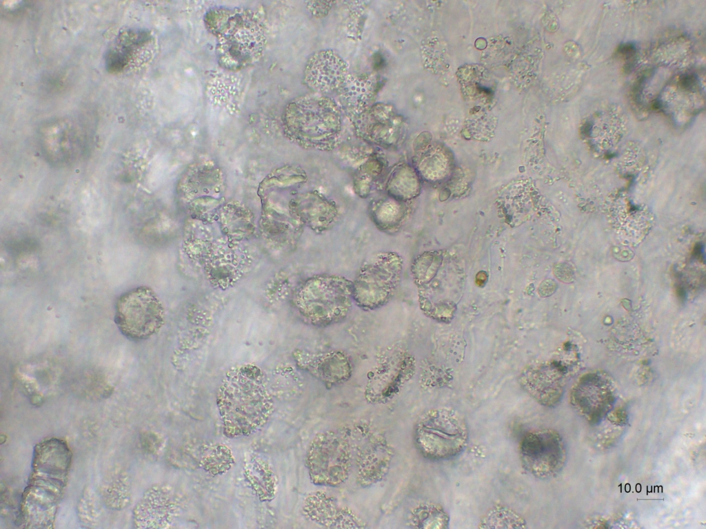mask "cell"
Segmentation results:
<instances>
[{
	"label": "cell",
	"mask_w": 706,
	"mask_h": 529,
	"mask_svg": "<svg viewBox=\"0 0 706 529\" xmlns=\"http://www.w3.org/2000/svg\"><path fill=\"white\" fill-rule=\"evenodd\" d=\"M218 404L229 435H245L257 428L272 407L261 371L250 365L230 371L220 388Z\"/></svg>",
	"instance_id": "6da1fadb"
},
{
	"label": "cell",
	"mask_w": 706,
	"mask_h": 529,
	"mask_svg": "<svg viewBox=\"0 0 706 529\" xmlns=\"http://www.w3.org/2000/svg\"><path fill=\"white\" fill-rule=\"evenodd\" d=\"M341 124L336 105L323 96L297 98L288 104L283 114L287 136L307 149H334L339 139Z\"/></svg>",
	"instance_id": "7a4b0ae2"
},
{
	"label": "cell",
	"mask_w": 706,
	"mask_h": 529,
	"mask_svg": "<svg viewBox=\"0 0 706 529\" xmlns=\"http://www.w3.org/2000/svg\"><path fill=\"white\" fill-rule=\"evenodd\" d=\"M292 301L306 324L317 327L334 325L342 322L352 309L353 282L339 275H315L297 287Z\"/></svg>",
	"instance_id": "3957f363"
},
{
	"label": "cell",
	"mask_w": 706,
	"mask_h": 529,
	"mask_svg": "<svg viewBox=\"0 0 706 529\" xmlns=\"http://www.w3.org/2000/svg\"><path fill=\"white\" fill-rule=\"evenodd\" d=\"M414 439L423 457L445 460L457 456L465 448L469 431L465 419L457 411L437 408L426 411L418 419Z\"/></svg>",
	"instance_id": "277c9868"
},
{
	"label": "cell",
	"mask_w": 706,
	"mask_h": 529,
	"mask_svg": "<svg viewBox=\"0 0 706 529\" xmlns=\"http://www.w3.org/2000/svg\"><path fill=\"white\" fill-rule=\"evenodd\" d=\"M213 30L217 36V50L224 66L241 68L254 61L263 46L262 27L252 13L245 10L218 11L213 17Z\"/></svg>",
	"instance_id": "5b68a950"
},
{
	"label": "cell",
	"mask_w": 706,
	"mask_h": 529,
	"mask_svg": "<svg viewBox=\"0 0 706 529\" xmlns=\"http://www.w3.org/2000/svg\"><path fill=\"white\" fill-rule=\"evenodd\" d=\"M402 270L403 259L396 252L371 256L362 264L353 281L354 302L365 311L387 304L396 293Z\"/></svg>",
	"instance_id": "8992f818"
},
{
	"label": "cell",
	"mask_w": 706,
	"mask_h": 529,
	"mask_svg": "<svg viewBox=\"0 0 706 529\" xmlns=\"http://www.w3.org/2000/svg\"><path fill=\"white\" fill-rule=\"evenodd\" d=\"M306 462L314 484L336 487L344 484L353 466L346 430L317 434L309 446Z\"/></svg>",
	"instance_id": "52a82bcc"
},
{
	"label": "cell",
	"mask_w": 706,
	"mask_h": 529,
	"mask_svg": "<svg viewBox=\"0 0 706 529\" xmlns=\"http://www.w3.org/2000/svg\"><path fill=\"white\" fill-rule=\"evenodd\" d=\"M164 320L163 304L148 287L134 288L117 300L115 322L122 334L131 340H145L155 335Z\"/></svg>",
	"instance_id": "ba28073f"
},
{
	"label": "cell",
	"mask_w": 706,
	"mask_h": 529,
	"mask_svg": "<svg viewBox=\"0 0 706 529\" xmlns=\"http://www.w3.org/2000/svg\"><path fill=\"white\" fill-rule=\"evenodd\" d=\"M358 483L369 486L387 474L394 451L385 435L369 422H358L346 430Z\"/></svg>",
	"instance_id": "9c48e42d"
},
{
	"label": "cell",
	"mask_w": 706,
	"mask_h": 529,
	"mask_svg": "<svg viewBox=\"0 0 706 529\" xmlns=\"http://www.w3.org/2000/svg\"><path fill=\"white\" fill-rule=\"evenodd\" d=\"M518 451L523 468L541 479L556 476L566 461L563 439L552 429H538L525 433Z\"/></svg>",
	"instance_id": "30bf717a"
},
{
	"label": "cell",
	"mask_w": 706,
	"mask_h": 529,
	"mask_svg": "<svg viewBox=\"0 0 706 529\" xmlns=\"http://www.w3.org/2000/svg\"><path fill=\"white\" fill-rule=\"evenodd\" d=\"M415 360L404 350L393 349L377 362L368 376L364 395L371 404H385L395 397L412 378Z\"/></svg>",
	"instance_id": "8fae6325"
},
{
	"label": "cell",
	"mask_w": 706,
	"mask_h": 529,
	"mask_svg": "<svg viewBox=\"0 0 706 529\" xmlns=\"http://www.w3.org/2000/svg\"><path fill=\"white\" fill-rule=\"evenodd\" d=\"M615 401L614 388L606 376L590 373L574 388L572 403L586 419L597 423L610 411Z\"/></svg>",
	"instance_id": "7c38bea8"
},
{
	"label": "cell",
	"mask_w": 706,
	"mask_h": 529,
	"mask_svg": "<svg viewBox=\"0 0 706 529\" xmlns=\"http://www.w3.org/2000/svg\"><path fill=\"white\" fill-rule=\"evenodd\" d=\"M294 357L301 369L327 386L343 384L352 374V362L342 351L316 353L297 349Z\"/></svg>",
	"instance_id": "4fadbf2b"
},
{
	"label": "cell",
	"mask_w": 706,
	"mask_h": 529,
	"mask_svg": "<svg viewBox=\"0 0 706 529\" xmlns=\"http://www.w3.org/2000/svg\"><path fill=\"white\" fill-rule=\"evenodd\" d=\"M303 510L309 520L328 528H364L367 526L351 509L322 492L308 495Z\"/></svg>",
	"instance_id": "5bb4252c"
},
{
	"label": "cell",
	"mask_w": 706,
	"mask_h": 529,
	"mask_svg": "<svg viewBox=\"0 0 706 529\" xmlns=\"http://www.w3.org/2000/svg\"><path fill=\"white\" fill-rule=\"evenodd\" d=\"M290 211L303 225L318 234L331 229L339 216L335 203L316 191L297 196L292 200Z\"/></svg>",
	"instance_id": "9a60e30c"
},
{
	"label": "cell",
	"mask_w": 706,
	"mask_h": 529,
	"mask_svg": "<svg viewBox=\"0 0 706 529\" xmlns=\"http://www.w3.org/2000/svg\"><path fill=\"white\" fill-rule=\"evenodd\" d=\"M563 369L554 366L530 369L525 373L522 383L536 401L545 406H553L561 397L564 382Z\"/></svg>",
	"instance_id": "2e32d148"
},
{
	"label": "cell",
	"mask_w": 706,
	"mask_h": 529,
	"mask_svg": "<svg viewBox=\"0 0 706 529\" xmlns=\"http://www.w3.org/2000/svg\"><path fill=\"white\" fill-rule=\"evenodd\" d=\"M345 72L343 60L331 52H321L308 61L305 78L315 90H332L342 83Z\"/></svg>",
	"instance_id": "e0dca14e"
},
{
	"label": "cell",
	"mask_w": 706,
	"mask_h": 529,
	"mask_svg": "<svg viewBox=\"0 0 706 529\" xmlns=\"http://www.w3.org/2000/svg\"><path fill=\"white\" fill-rule=\"evenodd\" d=\"M407 202L390 196L373 200L369 206L370 217L381 231H397L408 214Z\"/></svg>",
	"instance_id": "ac0fdd59"
},
{
	"label": "cell",
	"mask_w": 706,
	"mask_h": 529,
	"mask_svg": "<svg viewBox=\"0 0 706 529\" xmlns=\"http://www.w3.org/2000/svg\"><path fill=\"white\" fill-rule=\"evenodd\" d=\"M418 175L407 165H396L390 171L385 183L388 196L407 202L418 194Z\"/></svg>",
	"instance_id": "d6986e66"
},
{
	"label": "cell",
	"mask_w": 706,
	"mask_h": 529,
	"mask_svg": "<svg viewBox=\"0 0 706 529\" xmlns=\"http://www.w3.org/2000/svg\"><path fill=\"white\" fill-rule=\"evenodd\" d=\"M407 520L413 528L445 529L449 527L450 516L441 505L423 502L410 511Z\"/></svg>",
	"instance_id": "ffe728a7"
},
{
	"label": "cell",
	"mask_w": 706,
	"mask_h": 529,
	"mask_svg": "<svg viewBox=\"0 0 706 529\" xmlns=\"http://www.w3.org/2000/svg\"><path fill=\"white\" fill-rule=\"evenodd\" d=\"M525 519L512 508L496 505L482 517L478 528H524Z\"/></svg>",
	"instance_id": "44dd1931"
}]
</instances>
